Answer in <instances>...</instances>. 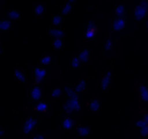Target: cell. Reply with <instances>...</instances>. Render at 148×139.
<instances>
[{
  "label": "cell",
  "instance_id": "1",
  "mask_svg": "<svg viewBox=\"0 0 148 139\" xmlns=\"http://www.w3.org/2000/svg\"><path fill=\"white\" fill-rule=\"evenodd\" d=\"M63 109L61 117L65 115L75 116L82 111V105L80 96L77 94L72 85L64 86Z\"/></svg>",
  "mask_w": 148,
  "mask_h": 139
},
{
  "label": "cell",
  "instance_id": "2",
  "mask_svg": "<svg viewBox=\"0 0 148 139\" xmlns=\"http://www.w3.org/2000/svg\"><path fill=\"white\" fill-rule=\"evenodd\" d=\"M24 108L31 109L36 113V115L38 117H48L51 115L52 112L51 104L46 101H38L32 106H25Z\"/></svg>",
  "mask_w": 148,
  "mask_h": 139
},
{
  "label": "cell",
  "instance_id": "3",
  "mask_svg": "<svg viewBox=\"0 0 148 139\" xmlns=\"http://www.w3.org/2000/svg\"><path fill=\"white\" fill-rule=\"evenodd\" d=\"M39 124H40V118L38 116H27L21 122L20 125L21 133L24 136H28L35 129L37 128Z\"/></svg>",
  "mask_w": 148,
  "mask_h": 139
},
{
  "label": "cell",
  "instance_id": "4",
  "mask_svg": "<svg viewBox=\"0 0 148 139\" xmlns=\"http://www.w3.org/2000/svg\"><path fill=\"white\" fill-rule=\"evenodd\" d=\"M43 95V88L42 85L35 83L33 82L30 83V88L27 94V103L36 104L41 101Z\"/></svg>",
  "mask_w": 148,
  "mask_h": 139
},
{
  "label": "cell",
  "instance_id": "5",
  "mask_svg": "<svg viewBox=\"0 0 148 139\" xmlns=\"http://www.w3.org/2000/svg\"><path fill=\"white\" fill-rule=\"evenodd\" d=\"M114 67L112 66L103 70V71H102L100 74L99 78H98V85L100 88L103 91L108 89V85L114 75Z\"/></svg>",
  "mask_w": 148,
  "mask_h": 139
},
{
  "label": "cell",
  "instance_id": "6",
  "mask_svg": "<svg viewBox=\"0 0 148 139\" xmlns=\"http://www.w3.org/2000/svg\"><path fill=\"white\" fill-rule=\"evenodd\" d=\"M148 16V1H140L135 4L134 10V19L137 21L143 22Z\"/></svg>",
  "mask_w": 148,
  "mask_h": 139
},
{
  "label": "cell",
  "instance_id": "7",
  "mask_svg": "<svg viewBox=\"0 0 148 139\" xmlns=\"http://www.w3.org/2000/svg\"><path fill=\"white\" fill-rule=\"evenodd\" d=\"M49 68L43 67H37L34 69L33 82L38 85H43L46 81L49 75Z\"/></svg>",
  "mask_w": 148,
  "mask_h": 139
},
{
  "label": "cell",
  "instance_id": "8",
  "mask_svg": "<svg viewBox=\"0 0 148 139\" xmlns=\"http://www.w3.org/2000/svg\"><path fill=\"white\" fill-rule=\"evenodd\" d=\"M59 127L65 130L75 131L76 130V120L75 116L65 115L61 117Z\"/></svg>",
  "mask_w": 148,
  "mask_h": 139
},
{
  "label": "cell",
  "instance_id": "9",
  "mask_svg": "<svg viewBox=\"0 0 148 139\" xmlns=\"http://www.w3.org/2000/svg\"><path fill=\"white\" fill-rule=\"evenodd\" d=\"M136 91L140 96V100L144 102L148 103V86L144 82L143 79H139L135 81Z\"/></svg>",
  "mask_w": 148,
  "mask_h": 139
},
{
  "label": "cell",
  "instance_id": "10",
  "mask_svg": "<svg viewBox=\"0 0 148 139\" xmlns=\"http://www.w3.org/2000/svg\"><path fill=\"white\" fill-rule=\"evenodd\" d=\"M104 54L106 56L111 57L114 54V50L116 49V42L113 39V37L110 34H107L105 38V41L103 43Z\"/></svg>",
  "mask_w": 148,
  "mask_h": 139
},
{
  "label": "cell",
  "instance_id": "11",
  "mask_svg": "<svg viewBox=\"0 0 148 139\" xmlns=\"http://www.w3.org/2000/svg\"><path fill=\"white\" fill-rule=\"evenodd\" d=\"M85 37L87 39H95L98 33V25L95 20H90L84 26Z\"/></svg>",
  "mask_w": 148,
  "mask_h": 139
},
{
  "label": "cell",
  "instance_id": "12",
  "mask_svg": "<svg viewBox=\"0 0 148 139\" xmlns=\"http://www.w3.org/2000/svg\"><path fill=\"white\" fill-rule=\"evenodd\" d=\"M128 14V7L124 3L119 2L115 7V14L114 17L118 18L127 19Z\"/></svg>",
  "mask_w": 148,
  "mask_h": 139
},
{
  "label": "cell",
  "instance_id": "13",
  "mask_svg": "<svg viewBox=\"0 0 148 139\" xmlns=\"http://www.w3.org/2000/svg\"><path fill=\"white\" fill-rule=\"evenodd\" d=\"M87 108L95 112H98L101 109V102L96 98H90L87 100L85 104Z\"/></svg>",
  "mask_w": 148,
  "mask_h": 139
},
{
  "label": "cell",
  "instance_id": "14",
  "mask_svg": "<svg viewBox=\"0 0 148 139\" xmlns=\"http://www.w3.org/2000/svg\"><path fill=\"white\" fill-rule=\"evenodd\" d=\"M126 27V19L118 18L114 17L112 22V29L114 32H120L124 29Z\"/></svg>",
  "mask_w": 148,
  "mask_h": 139
},
{
  "label": "cell",
  "instance_id": "15",
  "mask_svg": "<svg viewBox=\"0 0 148 139\" xmlns=\"http://www.w3.org/2000/svg\"><path fill=\"white\" fill-rule=\"evenodd\" d=\"M134 125L136 127L140 128V131L142 136H145V137L148 136V125L143 120V118L137 119L135 122L134 123Z\"/></svg>",
  "mask_w": 148,
  "mask_h": 139
},
{
  "label": "cell",
  "instance_id": "16",
  "mask_svg": "<svg viewBox=\"0 0 148 139\" xmlns=\"http://www.w3.org/2000/svg\"><path fill=\"white\" fill-rule=\"evenodd\" d=\"M78 58L80 62L81 65H85L87 64L90 59V50L87 48H83L81 49L77 53Z\"/></svg>",
  "mask_w": 148,
  "mask_h": 139
},
{
  "label": "cell",
  "instance_id": "17",
  "mask_svg": "<svg viewBox=\"0 0 148 139\" xmlns=\"http://www.w3.org/2000/svg\"><path fill=\"white\" fill-rule=\"evenodd\" d=\"M48 34L53 36L55 39H63L66 36V33L59 28H49L47 30Z\"/></svg>",
  "mask_w": 148,
  "mask_h": 139
},
{
  "label": "cell",
  "instance_id": "18",
  "mask_svg": "<svg viewBox=\"0 0 148 139\" xmlns=\"http://www.w3.org/2000/svg\"><path fill=\"white\" fill-rule=\"evenodd\" d=\"M72 86H73L75 92L77 94H79V95H80V94H82L85 92V91L87 88V86H88V83H87V81L85 79L81 78Z\"/></svg>",
  "mask_w": 148,
  "mask_h": 139
},
{
  "label": "cell",
  "instance_id": "19",
  "mask_svg": "<svg viewBox=\"0 0 148 139\" xmlns=\"http://www.w3.org/2000/svg\"><path fill=\"white\" fill-rule=\"evenodd\" d=\"M64 96V87L55 86L51 90L50 94V98L53 101Z\"/></svg>",
  "mask_w": 148,
  "mask_h": 139
},
{
  "label": "cell",
  "instance_id": "20",
  "mask_svg": "<svg viewBox=\"0 0 148 139\" xmlns=\"http://www.w3.org/2000/svg\"><path fill=\"white\" fill-rule=\"evenodd\" d=\"M53 62H54L53 56L51 54H46L44 55V56H42L41 57H40L38 63L40 67L49 68V67L51 66V65Z\"/></svg>",
  "mask_w": 148,
  "mask_h": 139
},
{
  "label": "cell",
  "instance_id": "21",
  "mask_svg": "<svg viewBox=\"0 0 148 139\" xmlns=\"http://www.w3.org/2000/svg\"><path fill=\"white\" fill-rule=\"evenodd\" d=\"M78 136L81 138H87L90 136V128L87 125H81L76 128V130Z\"/></svg>",
  "mask_w": 148,
  "mask_h": 139
},
{
  "label": "cell",
  "instance_id": "22",
  "mask_svg": "<svg viewBox=\"0 0 148 139\" xmlns=\"http://www.w3.org/2000/svg\"><path fill=\"white\" fill-rule=\"evenodd\" d=\"M13 25V22L7 18H2L0 21V29L3 33H7Z\"/></svg>",
  "mask_w": 148,
  "mask_h": 139
},
{
  "label": "cell",
  "instance_id": "23",
  "mask_svg": "<svg viewBox=\"0 0 148 139\" xmlns=\"http://www.w3.org/2000/svg\"><path fill=\"white\" fill-rule=\"evenodd\" d=\"M20 12L19 10H15V9H12V10H9L6 13V18L8 20H11L12 22H14L15 20H18L20 17Z\"/></svg>",
  "mask_w": 148,
  "mask_h": 139
},
{
  "label": "cell",
  "instance_id": "24",
  "mask_svg": "<svg viewBox=\"0 0 148 139\" xmlns=\"http://www.w3.org/2000/svg\"><path fill=\"white\" fill-rule=\"evenodd\" d=\"M14 77L18 82L22 83H25L27 80V75H25V73L17 68L14 70Z\"/></svg>",
  "mask_w": 148,
  "mask_h": 139
},
{
  "label": "cell",
  "instance_id": "25",
  "mask_svg": "<svg viewBox=\"0 0 148 139\" xmlns=\"http://www.w3.org/2000/svg\"><path fill=\"white\" fill-rule=\"evenodd\" d=\"M46 7H47V4H45V3L38 4L34 8L35 14L36 16H38V17L43 16L45 14V12H46Z\"/></svg>",
  "mask_w": 148,
  "mask_h": 139
},
{
  "label": "cell",
  "instance_id": "26",
  "mask_svg": "<svg viewBox=\"0 0 148 139\" xmlns=\"http://www.w3.org/2000/svg\"><path fill=\"white\" fill-rule=\"evenodd\" d=\"M74 7V1H68L64 4L62 8L61 9L60 14L61 15H66Z\"/></svg>",
  "mask_w": 148,
  "mask_h": 139
},
{
  "label": "cell",
  "instance_id": "27",
  "mask_svg": "<svg viewBox=\"0 0 148 139\" xmlns=\"http://www.w3.org/2000/svg\"><path fill=\"white\" fill-rule=\"evenodd\" d=\"M69 64H70L71 67L74 70H78L81 68V63L80 62H79L77 54L74 55V56H72V59H70Z\"/></svg>",
  "mask_w": 148,
  "mask_h": 139
},
{
  "label": "cell",
  "instance_id": "28",
  "mask_svg": "<svg viewBox=\"0 0 148 139\" xmlns=\"http://www.w3.org/2000/svg\"><path fill=\"white\" fill-rule=\"evenodd\" d=\"M51 23L54 26H59L62 24L63 23V18L61 14H57L55 15L52 17L51 19Z\"/></svg>",
  "mask_w": 148,
  "mask_h": 139
},
{
  "label": "cell",
  "instance_id": "29",
  "mask_svg": "<svg viewBox=\"0 0 148 139\" xmlns=\"http://www.w3.org/2000/svg\"><path fill=\"white\" fill-rule=\"evenodd\" d=\"M52 45H53V49H56V50H59V49H62V46H63V42H62V39H55L54 40H53Z\"/></svg>",
  "mask_w": 148,
  "mask_h": 139
},
{
  "label": "cell",
  "instance_id": "30",
  "mask_svg": "<svg viewBox=\"0 0 148 139\" xmlns=\"http://www.w3.org/2000/svg\"><path fill=\"white\" fill-rule=\"evenodd\" d=\"M43 133V134H36L33 136L31 138V139H46V135Z\"/></svg>",
  "mask_w": 148,
  "mask_h": 139
},
{
  "label": "cell",
  "instance_id": "31",
  "mask_svg": "<svg viewBox=\"0 0 148 139\" xmlns=\"http://www.w3.org/2000/svg\"><path fill=\"white\" fill-rule=\"evenodd\" d=\"M143 120L148 125V114H144L143 116Z\"/></svg>",
  "mask_w": 148,
  "mask_h": 139
},
{
  "label": "cell",
  "instance_id": "32",
  "mask_svg": "<svg viewBox=\"0 0 148 139\" xmlns=\"http://www.w3.org/2000/svg\"><path fill=\"white\" fill-rule=\"evenodd\" d=\"M6 130H4V128H1V130H0V136H1V137H4V136H6Z\"/></svg>",
  "mask_w": 148,
  "mask_h": 139
},
{
  "label": "cell",
  "instance_id": "33",
  "mask_svg": "<svg viewBox=\"0 0 148 139\" xmlns=\"http://www.w3.org/2000/svg\"><path fill=\"white\" fill-rule=\"evenodd\" d=\"M145 28L147 29H148V20H147V23H146V25H145Z\"/></svg>",
  "mask_w": 148,
  "mask_h": 139
},
{
  "label": "cell",
  "instance_id": "34",
  "mask_svg": "<svg viewBox=\"0 0 148 139\" xmlns=\"http://www.w3.org/2000/svg\"><path fill=\"white\" fill-rule=\"evenodd\" d=\"M71 139H77V138H71Z\"/></svg>",
  "mask_w": 148,
  "mask_h": 139
}]
</instances>
